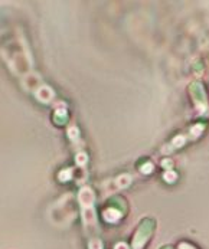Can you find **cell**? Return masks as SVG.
Returning a JSON list of instances; mask_svg holds the SVG:
<instances>
[{
    "mask_svg": "<svg viewBox=\"0 0 209 249\" xmlns=\"http://www.w3.org/2000/svg\"><path fill=\"white\" fill-rule=\"evenodd\" d=\"M154 225L152 220H144L143 225L139 228L137 233H136V238H134V242H133V249H141L144 247V244L147 242L152 231H153Z\"/></svg>",
    "mask_w": 209,
    "mask_h": 249,
    "instance_id": "obj_1",
    "label": "cell"
},
{
    "mask_svg": "<svg viewBox=\"0 0 209 249\" xmlns=\"http://www.w3.org/2000/svg\"><path fill=\"white\" fill-rule=\"evenodd\" d=\"M179 249H195L192 245H189V244H180V247Z\"/></svg>",
    "mask_w": 209,
    "mask_h": 249,
    "instance_id": "obj_2",
    "label": "cell"
},
{
    "mask_svg": "<svg viewBox=\"0 0 209 249\" xmlns=\"http://www.w3.org/2000/svg\"><path fill=\"white\" fill-rule=\"evenodd\" d=\"M163 249H172V247H166V248H163Z\"/></svg>",
    "mask_w": 209,
    "mask_h": 249,
    "instance_id": "obj_3",
    "label": "cell"
}]
</instances>
